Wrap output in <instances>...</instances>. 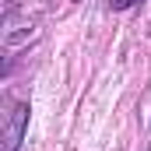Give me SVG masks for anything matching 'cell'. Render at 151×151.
<instances>
[{"mask_svg": "<svg viewBox=\"0 0 151 151\" xmlns=\"http://www.w3.org/2000/svg\"><path fill=\"white\" fill-rule=\"evenodd\" d=\"M130 4H137V0H113V7H116V11H123V7H130Z\"/></svg>", "mask_w": 151, "mask_h": 151, "instance_id": "obj_2", "label": "cell"}, {"mask_svg": "<svg viewBox=\"0 0 151 151\" xmlns=\"http://www.w3.org/2000/svg\"><path fill=\"white\" fill-rule=\"evenodd\" d=\"M25 123H28V106L25 102H11V113H7V144L4 151H14L21 144V134H25Z\"/></svg>", "mask_w": 151, "mask_h": 151, "instance_id": "obj_1", "label": "cell"}]
</instances>
